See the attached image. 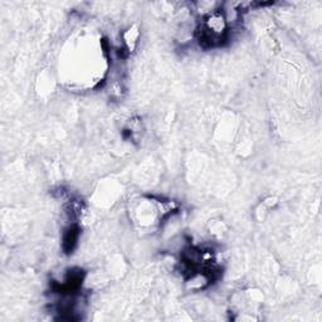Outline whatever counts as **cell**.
Returning <instances> with one entry per match:
<instances>
[{"instance_id":"obj_1","label":"cell","mask_w":322,"mask_h":322,"mask_svg":"<svg viewBox=\"0 0 322 322\" xmlns=\"http://www.w3.org/2000/svg\"><path fill=\"white\" fill-rule=\"evenodd\" d=\"M77 241H78V228L75 225L71 226L70 229L66 232L63 238V248L64 250L67 253L72 252L73 248L75 247V244H77Z\"/></svg>"}]
</instances>
